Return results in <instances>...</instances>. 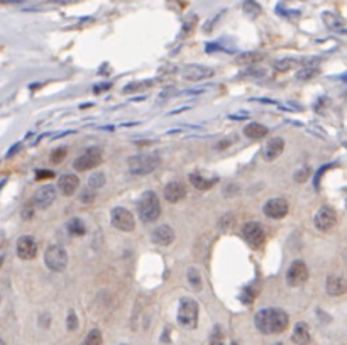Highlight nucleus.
Instances as JSON below:
<instances>
[{"mask_svg":"<svg viewBox=\"0 0 347 345\" xmlns=\"http://www.w3.org/2000/svg\"><path fill=\"white\" fill-rule=\"evenodd\" d=\"M290 318L286 311L279 308H263L254 316V325L259 332L266 333V335H276V333H283L288 328Z\"/></svg>","mask_w":347,"mask_h":345,"instance_id":"f257e3e1","label":"nucleus"},{"mask_svg":"<svg viewBox=\"0 0 347 345\" xmlns=\"http://www.w3.org/2000/svg\"><path fill=\"white\" fill-rule=\"evenodd\" d=\"M159 163H161V158H159L158 153L136 154V156H131L127 159L129 171H131V175H134V176L149 175V172H153L158 168Z\"/></svg>","mask_w":347,"mask_h":345,"instance_id":"f03ea898","label":"nucleus"},{"mask_svg":"<svg viewBox=\"0 0 347 345\" xmlns=\"http://www.w3.org/2000/svg\"><path fill=\"white\" fill-rule=\"evenodd\" d=\"M137 210H139L142 222H146V224L156 222L161 215V202H159L158 195L154 191H144L139 198V203H137Z\"/></svg>","mask_w":347,"mask_h":345,"instance_id":"7ed1b4c3","label":"nucleus"},{"mask_svg":"<svg viewBox=\"0 0 347 345\" xmlns=\"http://www.w3.org/2000/svg\"><path fill=\"white\" fill-rule=\"evenodd\" d=\"M178 324L185 328L193 330L198 324V303L193 298L185 296L180 299L178 307Z\"/></svg>","mask_w":347,"mask_h":345,"instance_id":"20e7f679","label":"nucleus"},{"mask_svg":"<svg viewBox=\"0 0 347 345\" xmlns=\"http://www.w3.org/2000/svg\"><path fill=\"white\" fill-rule=\"evenodd\" d=\"M44 264L51 271L59 272L68 266V254H66V250L61 246L53 244V246H49L46 249V252H44Z\"/></svg>","mask_w":347,"mask_h":345,"instance_id":"39448f33","label":"nucleus"},{"mask_svg":"<svg viewBox=\"0 0 347 345\" xmlns=\"http://www.w3.org/2000/svg\"><path fill=\"white\" fill-rule=\"evenodd\" d=\"M110 220H112V225L115 227V229L122 230V232H132L136 227L134 215H132L127 208H122V207H115L112 210V213H110Z\"/></svg>","mask_w":347,"mask_h":345,"instance_id":"423d86ee","label":"nucleus"},{"mask_svg":"<svg viewBox=\"0 0 347 345\" xmlns=\"http://www.w3.org/2000/svg\"><path fill=\"white\" fill-rule=\"evenodd\" d=\"M242 237L252 249H259L264 244V229L259 222H247L242 227Z\"/></svg>","mask_w":347,"mask_h":345,"instance_id":"0eeeda50","label":"nucleus"},{"mask_svg":"<svg viewBox=\"0 0 347 345\" xmlns=\"http://www.w3.org/2000/svg\"><path fill=\"white\" fill-rule=\"evenodd\" d=\"M100 163H102V153H100V149L90 147V149H86L83 154L78 156V158L75 159L73 168L76 171H88V169L95 168V166H98Z\"/></svg>","mask_w":347,"mask_h":345,"instance_id":"6e6552de","label":"nucleus"},{"mask_svg":"<svg viewBox=\"0 0 347 345\" xmlns=\"http://www.w3.org/2000/svg\"><path fill=\"white\" fill-rule=\"evenodd\" d=\"M313 224L320 232H329L332 227L337 224V213H335V210L332 207H327V205H323L315 213L313 217Z\"/></svg>","mask_w":347,"mask_h":345,"instance_id":"1a4fd4ad","label":"nucleus"},{"mask_svg":"<svg viewBox=\"0 0 347 345\" xmlns=\"http://www.w3.org/2000/svg\"><path fill=\"white\" fill-rule=\"evenodd\" d=\"M263 211H264V215H266L268 219L279 220V219H285V217L288 215L290 205H288V202H286L285 198H271V200H268V202L264 203Z\"/></svg>","mask_w":347,"mask_h":345,"instance_id":"9d476101","label":"nucleus"},{"mask_svg":"<svg viewBox=\"0 0 347 345\" xmlns=\"http://www.w3.org/2000/svg\"><path fill=\"white\" fill-rule=\"evenodd\" d=\"M307 279H308L307 264L300 259L293 261L288 268V272H286V283H288L290 286H301L303 283H307Z\"/></svg>","mask_w":347,"mask_h":345,"instance_id":"9b49d317","label":"nucleus"},{"mask_svg":"<svg viewBox=\"0 0 347 345\" xmlns=\"http://www.w3.org/2000/svg\"><path fill=\"white\" fill-rule=\"evenodd\" d=\"M56 195H58V190L53 185H44V186H41L39 190L36 191L34 198H32V202H34V207L36 208H41V210L49 208L54 203V200H56Z\"/></svg>","mask_w":347,"mask_h":345,"instance_id":"f8f14e48","label":"nucleus"},{"mask_svg":"<svg viewBox=\"0 0 347 345\" xmlns=\"http://www.w3.org/2000/svg\"><path fill=\"white\" fill-rule=\"evenodd\" d=\"M181 75H183L185 80H188V81H202V80H207V78L213 76V70L208 68V66H202V64H188L183 68Z\"/></svg>","mask_w":347,"mask_h":345,"instance_id":"ddd939ff","label":"nucleus"},{"mask_svg":"<svg viewBox=\"0 0 347 345\" xmlns=\"http://www.w3.org/2000/svg\"><path fill=\"white\" fill-rule=\"evenodd\" d=\"M15 250H17V255L20 259H24V261L34 259L37 254V244L31 235H22L17 241Z\"/></svg>","mask_w":347,"mask_h":345,"instance_id":"4468645a","label":"nucleus"},{"mask_svg":"<svg viewBox=\"0 0 347 345\" xmlns=\"http://www.w3.org/2000/svg\"><path fill=\"white\" fill-rule=\"evenodd\" d=\"M186 197V188L181 181H169L166 186H164V198L168 200L169 203H178Z\"/></svg>","mask_w":347,"mask_h":345,"instance_id":"2eb2a0df","label":"nucleus"},{"mask_svg":"<svg viewBox=\"0 0 347 345\" xmlns=\"http://www.w3.org/2000/svg\"><path fill=\"white\" fill-rule=\"evenodd\" d=\"M151 239L154 244H158V246L166 247L169 244H173V241H175V230L169 225H159L153 230Z\"/></svg>","mask_w":347,"mask_h":345,"instance_id":"dca6fc26","label":"nucleus"},{"mask_svg":"<svg viewBox=\"0 0 347 345\" xmlns=\"http://www.w3.org/2000/svg\"><path fill=\"white\" fill-rule=\"evenodd\" d=\"M283 149H285V141H283V139L281 137H273V139H269L266 144H264L263 156H264V159H266V161H274L279 154L283 153Z\"/></svg>","mask_w":347,"mask_h":345,"instance_id":"f3484780","label":"nucleus"},{"mask_svg":"<svg viewBox=\"0 0 347 345\" xmlns=\"http://www.w3.org/2000/svg\"><path fill=\"white\" fill-rule=\"evenodd\" d=\"M80 180L76 175H61L58 180V190L61 191L64 197H71L75 195V191L78 190Z\"/></svg>","mask_w":347,"mask_h":345,"instance_id":"a211bd4d","label":"nucleus"},{"mask_svg":"<svg viewBox=\"0 0 347 345\" xmlns=\"http://www.w3.org/2000/svg\"><path fill=\"white\" fill-rule=\"evenodd\" d=\"M326 289L330 296H342L347 293V279L342 276H329L326 283Z\"/></svg>","mask_w":347,"mask_h":345,"instance_id":"6ab92c4d","label":"nucleus"},{"mask_svg":"<svg viewBox=\"0 0 347 345\" xmlns=\"http://www.w3.org/2000/svg\"><path fill=\"white\" fill-rule=\"evenodd\" d=\"M188 180L197 190H202V191L210 190V188L217 183V178H205L203 175H198V172H191L188 176Z\"/></svg>","mask_w":347,"mask_h":345,"instance_id":"aec40b11","label":"nucleus"},{"mask_svg":"<svg viewBox=\"0 0 347 345\" xmlns=\"http://www.w3.org/2000/svg\"><path fill=\"white\" fill-rule=\"evenodd\" d=\"M291 340L298 345H307L310 342V330H308V325L305 321H300L296 324L293 328V335H291Z\"/></svg>","mask_w":347,"mask_h":345,"instance_id":"412c9836","label":"nucleus"},{"mask_svg":"<svg viewBox=\"0 0 347 345\" xmlns=\"http://www.w3.org/2000/svg\"><path fill=\"white\" fill-rule=\"evenodd\" d=\"M268 134V127L263 124H257V122H251L244 127V136L249 139H261Z\"/></svg>","mask_w":347,"mask_h":345,"instance_id":"4be33fe9","label":"nucleus"},{"mask_svg":"<svg viewBox=\"0 0 347 345\" xmlns=\"http://www.w3.org/2000/svg\"><path fill=\"white\" fill-rule=\"evenodd\" d=\"M66 229H68V232L71 233V235H75V237L85 235V232H86V227H85V224L80 219H71L68 222V225H66Z\"/></svg>","mask_w":347,"mask_h":345,"instance_id":"5701e85b","label":"nucleus"},{"mask_svg":"<svg viewBox=\"0 0 347 345\" xmlns=\"http://www.w3.org/2000/svg\"><path fill=\"white\" fill-rule=\"evenodd\" d=\"M242 10H244V14L247 17L254 19L261 14V5L257 4L256 0H246V2L242 4Z\"/></svg>","mask_w":347,"mask_h":345,"instance_id":"b1692460","label":"nucleus"},{"mask_svg":"<svg viewBox=\"0 0 347 345\" xmlns=\"http://www.w3.org/2000/svg\"><path fill=\"white\" fill-rule=\"evenodd\" d=\"M322 19H323V22H326V26L329 27V29H339V27L342 26V19L337 17V15L332 14V12H323Z\"/></svg>","mask_w":347,"mask_h":345,"instance_id":"393cba45","label":"nucleus"},{"mask_svg":"<svg viewBox=\"0 0 347 345\" xmlns=\"http://www.w3.org/2000/svg\"><path fill=\"white\" fill-rule=\"evenodd\" d=\"M186 277H188L190 286L193 288L195 291L202 289V276H200V272H198L195 268H190L188 269V272H186Z\"/></svg>","mask_w":347,"mask_h":345,"instance_id":"a878e982","label":"nucleus"},{"mask_svg":"<svg viewBox=\"0 0 347 345\" xmlns=\"http://www.w3.org/2000/svg\"><path fill=\"white\" fill-rule=\"evenodd\" d=\"M88 185H90L92 190H98V188H102L103 185H105V175H103L102 171L93 172V175L88 178Z\"/></svg>","mask_w":347,"mask_h":345,"instance_id":"bb28decb","label":"nucleus"},{"mask_svg":"<svg viewBox=\"0 0 347 345\" xmlns=\"http://www.w3.org/2000/svg\"><path fill=\"white\" fill-rule=\"evenodd\" d=\"M81 345H102V333L98 328H93V330L88 332L86 338L83 340Z\"/></svg>","mask_w":347,"mask_h":345,"instance_id":"cd10ccee","label":"nucleus"},{"mask_svg":"<svg viewBox=\"0 0 347 345\" xmlns=\"http://www.w3.org/2000/svg\"><path fill=\"white\" fill-rule=\"evenodd\" d=\"M234 224H235V220H234V215L232 213H225L222 219L219 220V230L220 232H229L230 229L234 227Z\"/></svg>","mask_w":347,"mask_h":345,"instance_id":"c85d7f7f","label":"nucleus"},{"mask_svg":"<svg viewBox=\"0 0 347 345\" xmlns=\"http://www.w3.org/2000/svg\"><path fill=\"white\" fill-rule=\"evenodd\" d=\"M261 59H263L261 53H246V54H242V56L237 59V63H241V64H254V63H259Z\"/></svg>","mask_w":347,"mask_h":345,"instance_id":"c756f323","label":"nucleus"},{"mask_svg":"<svg viewBox=\"0 0 347 345\" xmlns=\"http://www.w3.org/2000/svg\"><path fill=\"white\" fill-rule=\"evenodd\" d=\"M318 75V68H312V66H307V68H301L298 73H296V78L301 81H307V80H312V78H315Z\"/></svg>","mask_w":347,"mask_h":345,"instance_id":"7c9ffc66","label":"nucleus"},{"mask_svg":"<svg viewBox=\"0 0 347 345\" xmlns=\"http://www.w3.org/2000/svg\"><path fill=\"white\" fill-rule=\"evenodd\" d=\"M296 64H298V61L285 58V59L276 61V63H274V68H276V71H290L291 68H295Z\"/></svg>","mask_w":347,"mask_h":345,"instance_id":"2f4dec72","label":"nucleus"},{"mask_svg":"<svg viewBox=\"0 0 347 345\" xmlns=\"http://www.w3.org/2000/svg\"><path fill=\"white\" fill-rule=\"evenodd\" d=\"M210 345H224V332L222 327L215 325L210 333Z\"/></svg>","mask_w":347,"mask_h":345,"instance_id":"473e14b6","label":"nucleus"},{"mask_svg":"<svg viewBox=\"0 0 347 345\" xmlns=\"http://www.w3.org/2000/svg\"><path fill=\"white\" fill-rule=\"evenodd\" d=\"M254 298H256V289L251 288V286L244 288V291H242V294H241V301L246 303V305H251L252 301H254Z\"/></svg>","mask_w":347,"mask_h":345,"instance_id":"72a5a7b5","label":"nucleus"},{"mask_svg":"<svg viewBox=\"0 0 347 345\" xmlns=\"http://www.w3.org/2000/svg\"><path fill=\"white\" fill-rule=\"evenodd\" d=\"M310 172H312V169L308 168V166H301V168L293 175V178H295L296 183H303V181L308 180V178H310Z\"/></svg>","mask_w":347,"mask_h":345,"instance_id":"f704fd0d","label":"nucleus"},{"mask_svg":"<svg viewBox=\"0 0 347 345\" xmlns=\"http://www.w3.org/2000/svg\"><path fill=\"white\" fill-rule=\"evenodd\" d=\"M34 202H29V203H26L24 205V208H22V211H20V217H22V220H31L32 219V215H34Z\"/></svg>","mask_w":347,"mask_h":345,"instance_id":"c9c22d12","label":"nucleus"},{"mask_svg":"<svg viewBox=\"0 0 347 345\" xmlns=\"http://www.w3.org/2000/svg\"><path fill=\"white\" fill-rule=\"evenodd\" d=\"M66 327H68V330H76L78 328V318H76L75 311L70 310L68 311V318H66Z\"/></svg>","mask_w":347,"mask_h":345,"instance_id":"e433bc0d","label":"nucleus"},{"mask_svg":"<svg viewBox=\"0 0 347 345\" xmlns=\"http://www.w3.org/2000/svg\"><path fill=\"white\" fill-rule=\"evenodd\" d=\"M64 156H66V147H58L56 151L51 154V161L54 164H58V163H61Z\"/></svg>","mask_w":347,"mask_h":345,"instance_id":"4c0bfd02","label":"nucleus"},{"mask_svg":"<svg viewBox=\"0 0 347 345\" xmlns=\"http://www.w3.org/2000/svg\"><path fill=\"white\" fill-rule=\"evenodd\" d=\"M149 85L151 87V81H141V83H131L129 87H125L124 88V92L125 93H131V92H137L139 88H144V87H147Z\"/></svg>","mask_w":347,"mask_h":345,"instance_id":"58836bf2","label":"nucleus"},{"mask_svg":"<svg viewBox=\"0 0 347 345\" xmlns=\"http://www.w3.org/2000/svg\"><path fill=\"white\" fill-rule=\"evenodd\" d=\"M241 76H244V78H261V76H264V70H261V68H251V70H247V71H244Z\"/></svg>","mask_w":347,"mask_h":345,"instance_id":"ea45409f","label":"nucleus"},{"mask_svg":"<svg viewBox=\"0 0 347 345\" xmlns=\"http://www.w3.org/2000/svg\"><path fill=\"white\" fill-rule=\"evenodd\" d=\"M195 22H197V17H195V15H193V20H191V22L188 20V22H186V24L183 26V34H181V36H185V34H186V32H188V31H191V29H193Z\"/></svg>","mask_w":347,"mask_h":345,"instance_id":"a19ab883","label":"nucleus"},{"mask_svg":"<svg viewBox=\"0 0 347 345\" xmlns=\"http://www.w3.org/2000/svg\"><path fill=\"white\" fill-rule=\"evenodd\" d=\"M171 93H175V88L169 87V88H166V90H164V92L159 93V98H161V100H166V98H168V95H171Z\"/></svg>","mask_w":347,"mask_h":345,"instance_id":"79ce46f5","label":"nucleus"},{"mask_svg":"<svg viewBox=\"0 0 347 345\" xmlns=\"http://www.w3.org/2000/svg\"><path fill=\"white\" fill-rule=\"evenodd\" d=\"M53 172L51 171H37V180H41V178H51Z\"/></svg>","mask_w":347,"mask_h":345,"instance_id":"37998d69","label":"nucleus"},{"mask_svg":"<svg viewBox=\"0 0 347 345\" xmlns=\"http://www.w3.org/2000/svg\"><path fill=\"white\" fill-rule=\"evenodd\" d=\"M19 147H20V144H17V146H14L12 149H10V153L7 154V158H10L12 154H15V151H19Z\"/></svg>","mask_w":347,"mask_h":345,"instance_id":"c03bdc74","label":"nucleus"},{"mask_svg":"<svg viewBox=\"0 0 347 345\" xmlns=\"http://www.w3.org/2000/svg\"><path fill=\"white\" fill-rule=\"evenodd\" d=\"M344 202H345V207H347V193H345V198H344Z\"/></svg>","mask_w":347,"mask_h":345,"instance_id":"a18cd8bd","label":"nucleus"},{"mask_svg":"<svg viewBox=\"0 0 347 345\" xmlns=\"http://www.w3.org/2000/svg\"><path fill=\"white\" fill-rule=\"evenodd\" d=\"M273 345H283L281 342H276V343H273Z\"/></svg>","mask_w":347,"mask_h":345,"instance_id":"49530a36","label":"nucleus"},{"mask_svg":"<svg viewBox=\"0 0 347 345\" xmlns=\"http://www.w3.org/2000/svg\"><path fill=\"white\" fill-rule=\"evenodd\" d=\"M342 78H344V80H347V75H344V76H342Z\"/></svg>","mask_w":347,"mask_h":345,"instance_id":"de8ad7c7","label":"nucleus"},{"mask_svg":"<svg viewBox=\"0 0 347 345\" xmlns=\"http://www.w3.org/2000/svg\"><path fill=\"white\" fill-rule=\"evenodd\" d=\"M232 345H239V343H235V342H234V343H232Z\"/></svg>","mask_w":347,"mask_h":345,"instance_id":"09e8293b","label":"nucleus"},{"mask_svg":"<svg viewBox=\"0 0 347 345\" xmlns=\"http://www.w3.org/2000/svg\"><path fill=\"white\" fill-rule=\"evenodd\" d=\"M122 345H127V343H122Z\"/></svg>","mask_w":347,"mask_h":345,"instance_id":"8fccbe9b","label":"nucleus"}]
</instances>
